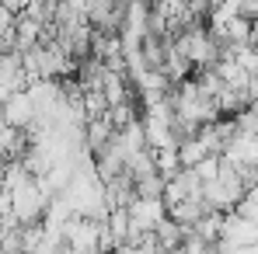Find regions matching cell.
I'll list each match as a JSON object with an SVG mask.
<instances>
[{"label":"cell","instance_id":"5b68a950","mask_svg":"<svg viewBox=\"0 0 258 254\" xmlns=\"http://www.w3.org/2000/svg\"><path fill=\"white\" fill-rule=\"evenodd\" d=\"M206 209H210V206H206V199H203V195H188V199H181V202L168 206V216H171L178 226L192 230V226L199 223V216H203Z\"/></svg>","mask_w":258,"mask_h":254},{"label":"cell","instance_id":"8992f818","mask_svg":"<svg viewBox=\"0 0 258 254\" xmlns=\"http://www.w3.org/2000/svg\"><path fill=\"white\" fill-rule=\"evenodd\" d=\"M203 157H210V146H206V139L196 132V136H185L181 143H178V160H181V167H196Z\"/></svg>","mask_w":258,"mask_h":254},{"label":"cell","instance_id":"ba28073f","mask_svg":"<svg viewBox=\"0 0 258 254\" xmlns=\"http://www.w3.org/2000/svg\"><path fill=\"white\" fill-rule=\"evenodd\" d=\"M32 254H67V251H63V244H59V240L45 237V240H42V244H39V247H35Z\"/></svg>","mask_w":258,"mask_h":254},{"label":"cell","instance_id":"52a82bcc","mask_svg":"<svg viewBox=\"0 0 258 254\" xmlns=\"http://www.w3.org/2000/svg\"><path fill=\"white\" fill-rule=\"evenodd\" d=\"M18 129H11L4 119H0V160H11V143H14Z\"/></svg>","mask_w":258,"mask_h":254},{"label":"cell","instance_id":"9c48e42d","mask_svg":"<svg viewBox=\"0 0 258 254\" xmlns=\"http://www.w3.org/2000/svg\"><path fill=\"white\" fill-rule=\"evenodd\" d=\"M248 108H251V112L258 115V98H251V101H248Z\"/></svg>","mask_w":258,"mask_h":254},{"label":"cell","instance_id":"6da1fadb","mask_svg":"<svg viewBox=\"0 0 258 254\" xmlns=\"http://www.w3.org/2000/svg\"><path fill=\"white\" fill-rule=\"evenodd\" d=\"M105 237V219L91 216H70L63 226V251L67 254H101Z\"/></svg>","mask_w":258,"mask_h":254},{"label":"cell","instance_id":"277c9868","mask_svg":"<svg viewBox=\"0 0 258 254\" xmlns=\"http://www.w3.org/2000/svg\"><path fill=\"white\" fill-rule=\"evenodd\" d=\"M230 167H258V132H241L237 129V136L227 143V150L220 153Z\"/></svg>","mask_w":258,"mask_h":254},{"label":"cell","instance_id":"7a4b0ae2","mask_svg":"<svg viewBox=\"0 0 258 254\" xmlns=\"http://www.w3.org/2000/svg\"><path fill=\"white\" fill-rule=\"evenodd\" d=\"M11 212H14V223H21V226H28V223H39L42 219L45 206H49V195H45V188L39 185V178H25L21 185H14L11 192Z\"/></svg>","mask_w":258,"mask_h":254},{"label":"cell","instance_id":"3957f363","mask_svg":"<svg viewBox=\"0 0 258 254\" xmlns=\"http://www.w3.org/2000/svg\"><path fill=\"white\" fill-rule=\"evenodd\" d=\"M0 119L11 129H32L35 126L39 112H35L32 98H28V91H18V94H11V98H4V101H0Z\"/></svg>","mask_w":258,"mask_h":254}]
</instances>
